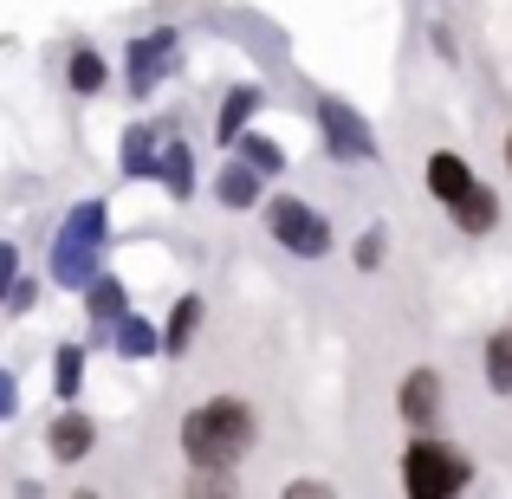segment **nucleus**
I'll use <instances>...</instances> for the list:
<instances>
[{"mask_svg": "<svg viewBox=\"0 0 512 499\" xmlns=\"http://www.w3.org/2000/svg\"><path fill=\"white\" fill-rule=\"evenodd\" d=\"M448 214H454V227H461V234H487V227L500 221V195H493L487 182H467L461 195L448 201Z\"/></svg>", "mask_w": 512, "mask_h": 499, "instance_id": "nucleus-8", "label": "nucleus"}, {"mask_svg": "<svg viewBox=\"0 0 512 499\" xmlns=\"http://www.w3.org/2000/svg\"><path fill=\"white\" fill-rule=\"evenodd\" d=\"M156 175L169 182L175 201H188L195 195V150H188V143H163V150H156Z\"/></svg>", "mask_w": 512, "mask_h": 499, "instance_id": "nucleus-14", "label": "nucleus"}, {"mask_svg": "<svg viewBox=\"0 0 512 499\" xmlns=\"http://www.w3.org/2000/svg\"><path fill=\"white\" fill-rule=\"evenodd\" d=\"M383 253H389V234H383V227H370V234L357 240V266H363V273H376V266H383Z\"/></svg>", "mask_w": 512, "mask_h": 499, "instance_id": "nucleus-22", "label": "nucleus"}, {"mask_svg": "<svg viewBox=\"0 0 512 499\" xmlns=\"http://www.w3.org/2000/svg\"><path fill=\"white\" fill-rule=\"evenodd\" d=\"M130 312V299H124V286H117L111 273H91V286H85V318H91V344L98 337H111V325Z\"/></svg>", "mask_w": 512, "mask_h": 499, "instance_id": "nucleus-7", "label": "nucleus"}, {"mask_svg": "<svg viewBox=\"0 0 512 499\" xmlns=\"http://www.w3.org/2000/svg\"><path fill=\"white\" fill-rule=\"evenodd\" d=\"M286 493H292V499H318V493H325V480H292Z\"/></svg>", "mask_w": 512, "mask_h": 499, "instance_id": "nucleus-26", "label": "nucleus"}, {"mask_svg": "<svg viewBox=\"0 0 512 499\" xmlns=\"http://www.w3.org/2000/svg\"><path fill=\"white\" fill-rule=\"evenodd\" d=\"M13 279H20V253L7 247V240H0V299H7V286Z\"/></svg>", "mask_w": 512, "mask_h": 499, "instance_id": "nucleus-24", "label": "nucleus"}, {"mask_svg": "<svg viewBox=\"0 0 512 499\" xmlns=\"http://www.w3.org/2000/svg\"><path fill=\"white\" fill-rule=\"evenodd\" d=\"M253 428H260V422H253V409L240 396H214V402H201V409L182 415V454L195 467L227 474V467L253 448Z\"/></svg>", "mask_w": 512, "mask_h": 499, "instance_id": "nucleus-1", "label": "nucleus"}, {"mask_svg": "<svg viewBox=\"0 0 512 499\" xmlns=\"http://www.w3.org/2000/svg\"><path fill=\"white\" fill-rule=\"evenodd\" d=\"M20 415V383H13V370H0V422H13Z\"/></svg>", "mask_w": 512, "mask_h": 499, "instance_id": "nucleus-23", "label": "nucleus"}, {"mask_svg": "<svg viewBox=\"0 0 512 499\" xmlns=\"http://www.w3.org/2000/svg\"><path fill=\"white\" fill-rule=\"evenodd\" d=\"M506 163H512V137H506Z\"/></svg>", "mask_w": 512, "mask_h": 499, "instance_id": "nucleus-27", "label": "nucleus"}, {"mask_svg": "<svg viewBox=\"0 0 512 499\" xmlns=\"http://www.w3.org/2000/svg\"><path fill=\"white\" fill-rule=\"evenodd\" d=\"M396 409L409 415V422H435V409H441V376L435 370H409V376H402V389H396Z\"/></svg>", "mask_w": 512, "mask_h": 499, "instance_id": "nucleus-10", "label": "nucleus"}, {"mask_svg": "<svg viewBox=\"0 0 512 499\" xmlns=\"http://www.w3.org/2000/svg\"><path fill=\"white\" fill-rule=\"evenodd\" d=\"M33 299H39V292H33V279H13V286H7V305H13V312H26Z\"/></svg>", "mask_w": 512, "mask_h": 499, "instance_id": "nucleus-25", "label": "nucleus"}, {"mask_svg": "<svg viewBox=\"0 0 512 499\" xmlns=\"http://www.w3.org/2000/svg\"><path fill=\"white\" fill-rule=\"evenodd\" d=\"M52 461H85L91 454V441H98V428H91V415L85 409H65L59 422H52Z\"/></svg>", "mask_w": 512, "mask_h": 499, "instance_id": "nucleus-9", "label": "nucleus"}, {"mask_svg": "<svg viewBox=\"0 0 512 499\" xmlns=\"http://www.w3.org/2000/svg\"><path fill=\"white\" fill-rule=\"evenodd\" d=\"M260 182H266V175L234 156V163L214 175V195H221V208H253V201H260Z\"/></svg>", "mask_w": 512, "mask_h": 499, "instance_id": "nucleus-12", "label": "nucleus"}, {"mask_svg": "<svg viewBox=\"0 0 512 499\" xmlns=\"http://www.w3.org/2000/svg\"><path fill=\"white\" fill-rule=\"evenodd\" d=\"M65 78H72V91H78V98H98V85L111 78V65H104V52L78 46V52H72V65H65Z\"/></svg>", "mask_w": 512, "mask_h": 499, "instance_id": "nucleus-17", "label": "nucleus"}, {"mask_svg": "<svg viewBox=\"0 0 512 499\" xmlns=\"http://www.w3.org/2000/svg\"><path fill=\"white\" fill-rule=\"evenodd\" d=\"M104 227H111V208H104L98 195L78 201L72 214H65L59 240H52V279H59L65 292H85L91 273H98V253H104Z\"/></svg>", "mask_w": 512, "mask_h": 499, "instance_id": "nucleus-2", "label": "nucleus"}, {"mask_svg": "<svg viewBox=\"0 0 512 499\" xmlns=\"http://www.w3.org/2000/svg\"><path fill=\"white\" fill-rule=\"evenodd\" d=\"M487 389L493 396H512V331L487 337Z\"/></svg>", "mask_w": 512, "mask_h": 499, "instance_id": "nucleus-21", "label": "nucleus"}, {"mask_svg": "<svg viewBox=\"0 0 512 499\" xmlns=\"http://www.w3.org/2000/svg\"><path fill=\"white\" fill-rule=\"evenodd\" d=\"M156 150H163V143H156L150 124L124 130V175H130V182H150V175H156Z\"/></svg>", "mask_w": 512, "mask_h": 499, "instance_id": "nucleus-15", "label": "nucleus"}, {"mask_svg": "<svg viewBox=\"0 0 512 499\" xmlns=\"http://www.w3.org/2000/svg\"><path fill=\"white\" fill-rule=\"evenodd\" d=\"M260 85H234V91H227V104H221V117H214V137H221V143H234L240 137V130H247L253 124V111H260Z\"/></svg>", "mask_w": 512, "mask_h": 499, "instance_id": "nucleus-13", "label": "nucleus"}, {"mask_svg": "<svg viewBox=\"0 0 512 499\" xmlns=\"http://www.w3.org/2000/svg\"><path fill=\"white\" fill-rule=\"evenodd\" d=\"M52 389H59V402H72L78 389H85V344H59L52 350Z\"/></svg>", "mask_w": 512, "mask_h": 499, "instance_id": "nucleus-18", "label": "nucleus"}, {"mask_svg": "<svg viewBox=\"0 0 512 499\" xmlns=\"http://www.w3.org/2000/svg\"><path fill=\"white\" fill-rule=\"evenodd\" d=\"M467 480H474V467H467V454L454 448V441L422 435L402 454V487H409V499H448V493H461Z\"/></svg>", "mask_w": 512, "mask_h": 499, "instance_id": "nucleus-3", "label": "nucleus"}, {"mask_svg": "<svg viewBox=\"0 0 512 499\" xmlns=\"http://www.w3.org/2000/svg\"><path fill=\"white\" fill-rule=\"evenodd\" d=\"M195 331H201V299H175L169 331H163V350H169V357H182V350L195 344Z\"/></svg>", "mask_w": 512, "mask_h": 499, "instance_id": "nucleus-19", "label": "nucleus"}, {"mask_svg": "<svg viewBox=\"0 0 512 499\" xmlns=\"http://www.w3.org/2000/svg\"><path fill=\"white\" fill-rule=\"evenodd\" d=\"M266 227H273V240L286 253H299V260H325L331 253V221L299 195H279L273 208H266Z\"/></svg>", "mask_w": 512, "mask_h": 499, "instance_id": "nucleus-4", "label": "nucleus"}, {"mask_svg": "<svg viewBox=\"0 0 512 499\" xmlns=\"http://www.w3.org/2000/svg\"><path fill=\"white\" fill-rule=\"evenodd\" d=\"M318 130H325V150L338 163H376V130L344 98H318Z\"/></svg>", "mask_w": 512, "mask_h": 499, "instance_id": "nucleus-6", "label": "nucleus"}, {"mask_svg": "<svg viewBox=\"0 0 512 499\" xmlns=\"http://www.w3.org/2000/svg\"><path fill=\"white\" fill-rule=\"evenodd\" d=\"M227 150H240V163H253L260 175H279V169H286V150H279L273 137H253V130H240Z\"/></svg>", "mask_w": 512, "mask_h": 499, "instance_id": "nucleus-20", "label": "nucleus"}, {"mask_svg": "<svg viewBox=\"0 0 512 499\" xmlns=\"http://www.w3.org/2000/svg\"><path fill=\"white\" fill-rule=\"evenodd\" d=\"M175 59H182V33H175V26H156V33L130 39V59H124L130 98H150V91L175 72Z\"/></svg>", "mask_w": 512, "mask_h": 499, "instance_id": "nucleus-5", "label": "nucleus"}, {"mask_svg": "<svg viewBox=\"0 0 512 499\" xmlns=\"http://www.w3.org/2000/svg\"><path fill=\"white\" fill-rule=\"evenodd\" d=\"M467 182H474V169H467V163H461L454 150L428 156V188H435V201H454V195H461Z\"/></svg>", "mask_w": 512, "mask_h": 499, "instance_id": "nucleus-16", "label": "nucleus"}, {"mask_svg": "<svg viewBox=\"0 0 512 499\" xmlns=\"http://www.w3.org/2000/svg\"><path fill=\"white\" fill-rule=\"evenodd\" d=\"M111 344H117V357H130V363H143V357H156L163 350V331L150 325V318H137V312H124L111 325Z\"/></svg>", "mask_w": 512, "mask_h": 499, "instance_id": "nucleus-11", "label": "nucleus"}]
</instances>
